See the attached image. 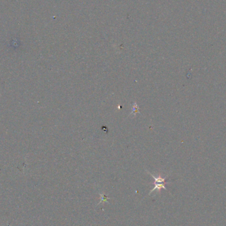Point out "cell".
Here are the masks:
<instances>
[{
  "label": "cell",
  "instance_id": "cell-1",
  "mask_svg": "<svg viewBox=\"0 0 226 226\" xmlns=\"http://www.w3.org/2000/svg\"><path fill=\"white\" fill-rule=\"evenodd\" d=\"M147 172H148L149 174V175H150L152 176V177L154 178V184L155 187H154V188L153 189H152L151 190H150V192H149V194H150L151 193H152L154 191H155V190L160 191V190L161 189H165V190H167V188H166V187H165V183H167V182H165L166 177L163 178L161 176H158V177H157V176H154V175H152V174L151 173H149V171H147Z\"/></svg>",
  "mask_w": 226,
  "mask_h": 226
},
{
  "label": "cell",
  "instance_id": "cell-2",
  "mask_svg": "<svg viewBox=\"0 0 226 226\" xmlns=\"http://www.w3.org/2000/svg\"><path fill=\"white\" fill-rule=\"evenodd\" d=\"M100 201L99 203H98V205H99V204H101L102 202L103 203H104V202H108V200L110 199V198L106 197L104 194H100Z\"/></svg>",
  "mask_w": 226,
  "mask_h": 226
}]
</instances>
